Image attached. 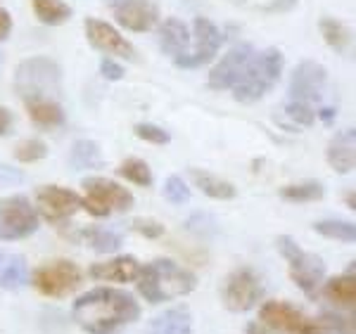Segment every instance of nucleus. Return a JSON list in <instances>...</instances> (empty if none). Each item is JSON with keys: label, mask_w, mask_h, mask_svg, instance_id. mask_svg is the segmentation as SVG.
Returning a JSON list of instances; mask_svg holds the SVG:
<instances>
[{"label": "nucleus", "mask_w": 356, "mask_h": 334, "mask_svg": "<svg viewBox=\"0 0 356 334\" xmlns=\"http://www.w3.org/2000/svg\"><path fill=\"white\" fill-rule=\"evenodd\" d=\"M72 315L86 334H114L140 318V303L124 290L97 287L74 301Z\"/></svg>", "instance_id": "nucleus-1"}, {"label": "nucleus", "mask_w": 356, "mask_h": 334, "mask_svg": "<svg viewBox=\"0 0 356 334\" xmlns=\"http://www.w3.org/2000/svg\"><path fill=\"white\" fill-rule=\"evenodd\" d=\"M136 285L150 303H164L191 294L197 287V278L171 258H154L147 266H140Z\"/></svg>", "instance_id": "nucleus-2"}, {"label": "nucleus", "mask_w": 356, "mask_h": 334, "mask_svg": "<svg viewBox=\"0 0 356 334\" xmlns=\"http://www.w3.org/2000/svg\"><path fill=\"white\" fill-rule=\"evenodd\" d=\"M15 90L26 102L60 100L62 93V69L53 57L36 55L19 62L15 72Z\"/></svg>", "instance_id": "nucleus-3"}, {"label": "nucleus", "mask_w": 356, "mask_h": 334, "mask_svg": "<svg viewBox=\"0 0 356 334\" xmlns=\"http://www.w3.org/2000/svg\"><path fill=\"white\" fill-rule=\"evenodd\" d=\"M283 65H285V60L278 48H268V50H264V53H254V57H252L250 65L245 69L243 78L235 83L233 97L238 102H245V105L261 100V97L278 83L280 74H283Z\"/></svg>", "instance_id": "nucleus-4"}, {"label": "nucleus", "mask_w": 356, "mask_h": 334, "mask_svg": "<svg viewBox=\"0 0 356 334\" xmlns=\"http://www.w3.org/2000/svg\"><path fill=\"white\" fill-rule=\"evenodd\" d=\"M275 247H278L280 256L288 261L290 278L309 299H316L325 282V263L321 256L312 254V251L302 249L290 235H280L275 237Z\"/></svg>", "instance_id": "nucleus-5"}, {"label": "nucleus", "mask_w": 356, "mask_h": 334, "mask_svg": "<svg viewBox=\"0 0 356 334\" xmlns=\"http://www.w3.org/2000/svg\"><path fill=\"white\" fill-rule=\"evenodd\" d=\"M83 209L97 218L110 214H124L134 206V194L112 178L88 176L83 178Z\"/></svg>", "instance_id": "nucleus-6"}, {"label": "nucleus", "mask_w": 356, "mask_h": 334, "mask_svg": "<svg viewBox=\"0 0 356 334\" xmlns=\"http://www.w3.org/2000/svg\"><path fill=\"white\" fill-rule=\"evenodd\" d=\"M29 282H31L43 297L65 299L81 287L83 273H81V268L74 261H69V258H55V261H48L33 270V275H29Z\"/></svg>", "instance_id": "nucleus-7"}, {"label": "nucleus", "mask_w": 356, "mask_h": 334, "mask_svg": "<svg viewBox=\"0 0 356 334\" xmlns=\"http://www.w3.org/2000/svg\"><path fill=\"white\" fill-rule=\"evenodd\" d=\"M325 85H328V72L323 65L314 60L300 62L290 76L288 105H300L312 109V112H318L325 95Z\"/></svg>", "instance_id": "nucleus-8"}, {"label": "nucleus", "mask_w": 356, "mask_h": 334, "mask_svg": "<svg viewBox=\"0 0 356 334\" xmlns=\"http://www.w3.org/2000/svg\"><path fill=\"white\" fill-rule=\"evenodd\" d=\"M38 230V214L24 194L0 199V242L24 240Z\"/></svg>", "instance_id": "nucleus-9"}, {"label": "nucleus", "mask_w": 356, "mask_h": 334, "mask_svg": "<svg viewBox=\"0 0 356 334\" xmlns=\"http://www.w3.org/2000/svg\"><path fill=\"white\" fill-rule=\"evenodd\" d=\"M259 322L283 334H328L318 325V320L309 318L304 310L288 301H264Z\"/></svg>", "instance_id": "nucleus-10"}, {"label": "nucleus", "mask_w": 356, "mask_h": 334, "mask_svg": "<svg viewBox=\"0 0 356 334\" xmlns=\"http://www.w3.org/2000/svg\"><path fill=\"white\" fill-rule=\"evenodd\" d=\"M264 297H266L264 282L252 268H235L223 285V306L233 313L252 310L264 301Z\"/></svg>", "instance_id": "nucleus-11"}, {"label": "nucleus", "mask_w": 356, "mask_h": 334, "mask_svg": "<svg viewBox=\"0 0 356 334\" xmlns=\"http://www.w3.org/2000/svg\"><path fill=\"white\" fill-rule=\"evenodd\" d=\"M193 36H195V48L188 50V53L183 57H178V60H174V65L178 69H200V67L209 65L223 45V33L219 31V26L211 19H207V17H195Z\"/></svg>", "instance_id": "nucleus-12"}, {"label": "nucleus", "mask_w": 356, "mask_h": 334, "mask_svg": "<svg viewBox=\"0 0 356 334\" xmlns=\"http://www.w3.org/2000/svg\"><path fill=\"white\" fill-rule=\"evenodd\" d=\"M36 206L45 221L55 223H62L67 218H72L76 211L83 209V197L76 194L74 190H67V187H57V185H43L36 190Z\"/></svg>", "instance_id": "nucleus-13"}, {"label": "nucleus", "mask_w": 356, "mask_h": 334, "mask_svg": "<svg viewBox=\"0 0 356 334\" xmlns=\"http://www.w3.org/2000/svg\"><path fill=\"white\" fill-rule=\"evenodd\" d=\"M254 45L240 43L233 50H228L226 57L209 72V88L211 90H233L235 83L243 78L247 65L254 57Z\"/></svg>", "instance_id": "nucleus-14"}, {"label": "nucleus", "mask_w": 356, "mask_h": 334, "mask_svg": "<svg viewBox=\"0 0 356 334\" xmlns=\"http://www.w3.org/2000/svg\"><path fill=\"white\" fill-rule=\"evenodd\" d=\"M83 28H86V40H88L95 50L105 53L107 57L136 60L134 45H131L112 24H107V22H102V19H95V17H88V19L83 22Z\"/></svg>", "instance_id": "nucleus-15"}, {"label": "nucleus", "mask_w": 356, "mask_h": 334, "mask_svg": "<svg viewBox=\"0 0 356 334\" xmlns=\"http://www.w3.org/2000/svg\"><path fill=\"white\" fill-rule=\"evenodd\" d=\"M107 3L114 10V19L129 31L145 33L159 19V8L154 0H107Z\"/></svg>", "instance_id": "nucleus-16"}, {"label": "nucleus", "mask_w": 356, "mask_h": 334, "mask_svg": "<svg viewBox=\"0 0 356 334\" xmlns=\"http://www.w3.org/2000/svg\"><path fill=\"white\" fill-rule=\"evenodd\" d=\"M140 273V263H138L136 256H114L110 261H100L93 263L88 268V275L93 280H102V282H119V285H126V282H134Z\"/></svg>", "instance_id": "nucleus-17"}, {"label": "nucleus", "mask_w": 356, "mask_h": 334, "mask_svg": "<svg viewBox=\"0 0 356 334\" xmlns=\"http://www.w3.org/2000/svg\"><path fill=\"white\" fill-rule=\"evenodd\" d=\"M328 164L337 174H349L356 164V131L344 128L328 145Z\"/></svg>", "instance_id": "nucleus-18"}, {"label": "nucleus", "mask_w": 356, "mask_h": 334, "mask_svg": "<svg viewBox=\"0 0 356 334\" xmlns=\"http://www.w3.org/2000/svg\"><path fill=\"white\" fill-rule=\"evenodd\" d=\"M188 43H191V31H188V24L176 17L166 19L162 26H159V48H162L164 55H169L171 60H178L188 53Z\"/></svg>", "instance_id": "nucleus-19"}, {"label": "nucleus", "mask_w": 356, "mask_h": 334, "mask_svg": "<svg viewBox=\"0 0 356 334\" xmlns=\"http://www.w3.org/2000/svg\"><path fill=\"white\" fill-rule=\"evenodd\" d=\"M29 285V266L26 258L10 251H0V287L8 292L24 290Z\"/></svg>", "instance_id": "nucleus-20"}, {"label": "nucleus", "mask_w": 356, "mask_h": 334, "mask_svg": "<svg viewBox=\"0 0 356 334\" xmlns=\"http://www.w3.org/2000/svg\"><path fill=\"white\" fill-rule=\"evenodd\" d=\"M147 334H193V318L186 306H174L150 322Z\"/></svg>", "instance_id": "nucleus-21"}, {"label": "nucleus", "mask_w": 356, "mask_h": 334, "mask_svg": "<svg viewBox=\"0 0 356 334\" xmlns=\"http://www.w3.org/2000/svg\"><path fill=\"white\" fill-rule=\"evenodd\" d=\"M188 176H191L193 185L200 190L202 194L211 199H233L235 194H238V190H235L233 183L223 181L216 174H209V171H202V169H188Z\"/></svg>", "instance_id": "nucleus-22"}, {"label": "nucleus", "mask_w": 356, "mask_h": 334, "mask_svg": "<svg viewBox=\"0 0 356 334\" xmlns=\"http://www.w3.org/2000/svg\"><path fill=\"white\" fill-rule=\"evenodd\" d=\"M24 107L29 119L43 131H55L65 124V109H62L60 100H36L26 102Z\"/></svg>", "instance_id": "nucleus-23"}, {"label": "nucleus", "mask_w": 356, "mask_h": 334, "mask_svg": "<svg viewBox=\"0 0 356 334\" xmlns=\"http://www.w3.org/2000/svg\"><path fill=\"white\" fill-rule=\"evenodd\" d=\"M69 166L74 171H97L105 169V157L93 140H76L69 149Z\"/></svg>", "instance_id": "nucleus-24"}, {"label": "nucleus", "mask_w": 356, "mask_h": 334, "mask_svg": "<svg viewBox=\"0 0 356 334\" xmlns=\"http://www.w3.org/2000/svg\"><path fill=\"white\" fill-rule=\"evenodd\" d=\"M323 294L330 299V301L340 303L344 308H354L356 301V280H354V266L347 268L344 275H337V278H330L323 285Z\"/></svg>", "instance_id": "nucleus-25"}, {"label": "nucleus", "mask_w": 356, "mask_h": 334, "mask_svg": "<svg viewBox=\"0 0 356 334\" xmlns=\"http://www.w3.org/2000/svg\"><path fill=\"white\" fill-rule=\"evenodd\" d=\"M31 8L36 12L38 22L45 26H60L72 19V8L65 0H31Z\"/></svg>", "instance_id": "nucleus-26"}, {"label": "nucleus", "mask_w": 356, "mask_h": 334, "mask_svg": "<svg viewBox=\"0 0 356 334\" xmlns=\"http://www.w3.org/2000/svg\"><path fill=\"white\" fill-rule=\"evenodd\" d=\"M79 235H81V240L93 251H97V254H114V251H119L124 244L122 235L112 233V230H107V228H86Z\"/></svg>", "instance_id": "nucleus-27"}, {"label": "nucleus", "mask_w": 356, "mask_h": 334, "mask_svg": "<svg viewBox=\"0 0 356 334\" xmlns=\"http://www.w3.org/2000/svg\"><path fill=\"white\" fill-rule=\"evenodd\" d=\"M325 194L323 183L318 181H302V183H292L280 190V197L295 201V204H304V201H316Z\"/></svg>", "instance_id": "nucleus-28"}, {"label": "nucleus", "mask_w": 356, "mask_h": 334, "mask_svg": "<svg viewBox=\"0 0 356 334\" xmlns=\"http://www.w3.org/2000/svg\"><path fill=\"white\" fill-rule=\"evenodd\" d=\"M314 230L318 235L335 242H344V244H352L356 240V228L352 221H337V218H325V221L314 223Z\"/></svg>", "instance_id": "nucleus-29"}, {"label": "nucleus", "mask_w": 356, "mask_h": 334, "mask_svg": "<svg viewBox=\"0 0 356 334\" xmlns=\"http://www.w3.org/2000/svg\"><path fill=\"white\" fill-rule=\"evenodd\" d=\"M119 176L124 178V181L134 183L138 187H150L154 176L150 171V166H147V161L138 159V157H129L124 159L122 164H119Z\"/></svg>", "instance_id": "nucleus-30"}, {"label": "nucleus", "mask_w": 356, "mask_h": 334, "mask_svg": "<svg viewBox=\"0 0 356 334\" xmlns=\"http://www.w3.org/2000/svg\"><path fill=\"white\" fill-rule=\"evenodd\" d=\"M318 28L321 33H323L325 43L330 45L335 53H344L349 45V31L344 28L342 22L332 19V17H321L318 19Z\"/></svg>", "instance_id": "nucleus-31"}, {"label": "nucleus", "mask_w": 356, "mask_h": 334, "mask_svg": "<svg viewBox=\"0 0 356 334\" xmlns=\"http://www.w3.org/2000/svg\"><path fill=\"white\" fill-rule=\"evenodd\" d=\"M45 157H48V145L38 137H26L15 147V159L22 164H33V161H41Z\"/></svg>", "instance_id": "nucleus-32"}, {"label": "nucleus", "mask_w": 356, "mask_h": 334, "mask_svg": "<svg viewBox=\"0 0 356 334\" xmlns=\"http://www.w3.org/2000/svg\"><path fill=\"white\" fill-rule=\"evenodd\" d=\"M164 197L171 204H186L191 199V187H188V183L181 176H169L164 181Z\"/></svg>", "instance_id": "nucleus-33"}, {"label": "nucleus", "mask_w": 356, "mask_h": 334, "mask_svg": "<svg viewBox=\"0 0 356 334\" xmlns=\"http://www.w3.org/2000/svg\"><path fill=\"white\" fill-rule=\"evenodd\" d=\"M318 325L323 327L325 332L354 334V320L344 318V315H337V313H330V310H325L323 315H318Z\"/></svg>", "instance_id": "nucleus-34"}, {"label": "nucleus", "mask_w": 356, "mask_h": 334, "mask_svg": "<svg viewBox=\"0 0 356 334\" xmlns=\"http://www.w3.org/2000/svg\"><path fill=\"white\" fill-rule=\"evenodd\" d=\"M134 133L140 137V140L152 142V145H169V140H171V135L166 133L162 126L145 124V121H143V124H136L134 126Z\"/></svg>", "instance_id": "nucleus-35"}, {"label": "nucleus", "mask_w": 356, "mask_h": 334, "mask_svg": "<svg viewBox=\"0 0 356 334\" xmlns=\"http://www.w3.org/2000/svg\"><path fill=\"white\" fill-rule=\"evenodd\" d=\"M131 226H134L136 233L143 235L145 240H157V237H162V235H164V226H162V223L147 221V218H136Z\"/></svg>", "instance_id": "nucleus-36"}, {"label": "nucleus", "mask_w": 356, "mask_h": 334, "mask_svg": "<svg viewBox=\"0 0 356 334\" xmlns=\"http://www.w3.org/2000/svg\"><path fill=\"white\" fill-rule=\"evenodd\" d=\"M100 74H102V78H107V81H122L126 76L124 67L119 65L114 57H102V60H100Z\"/></svg>", "instance_id": "nucleus-37"}, {"label": "nucleus", "mask_w": 356, "mask_h": 334, "mask_svg": "<svg viewBox=\"0 0 356 334\" xmlns=\"http://www.w3.org/2000/svg\"><path fill=\"white\" fill-rule=\"evenodd\" d=\"M297 8V0H271L266 5V12H278V15H285L290 10Z\"/></svg>", "instance_id": "nucleus-38"}, {"label": "nucleus", "mask_w": 356, "mask_h": 334, "mask_svg": "<svg viewBox=\"0 0 356 334\" xmlns=\"http://www.w3.org/2000/svg\"><path fill=\"white\" fill-rule=\"evenodd\" d=\"M13 124H15L13 112H10L8 107H3V105H0V137H3V135H8L10 131H13Z\"/></svg>", "instance_id": "nucleus-39"}, {"label": "nucleus", "mask_w": 356, "mask_h": 334, "mask_svg": "<svg viewBox=\"0 0 356 334\" xmlns=\"http://www.w3.org/2000/svg\"><path fill=\"white\" fill-rule=\"evenodd\" d=\"M13 31V17L5 8H0V40H5Z\"/></svg>", "instance_id": "nucleus-40"}, {"label": "nucleus", "mask_w": 356, "mask_h": 334, "mask_svg": "<svg viewBox=\"0 0 356 334\" xmlns=\"http://www.w3.org/2000/svg\"><path fill=\"white\" fill-rule=\"evenodd\" d=\"M337 109L335 107H318V112H316V119L325 121V124H330L332 119H335Z\"/></svg>", "instance_id": "nucleus-41"}, {"label": "nucleus", "mask_w": 356, "mask_h": 334, "mask_svg": "<svg viewBox=\"0 0 356 334\" xmlns=\"http://www.w3.org/2000/svg\"><path fill=\"white\" fill-rule=\"evenodd\" d=\"M245 332H247V334H268L266 330H264V325H261V322H247Z\"/></svg>", "instance_id": "nucleus-42"}, {"label": "nucleus", "mask_w": 356, "mask_h": 334, "mask_svg": "<svg viewBox=\"0 0 356 334\" xmlns=\"http://www.w3.org/2000/svg\"><path fill=\"white\" fill-rule=\"evenodd\" d=\"M347 206H349V209H356V204H354V192H349V194H347Z\"/></svg>", "instance_id": "nucleus-43"}]
</instances>
